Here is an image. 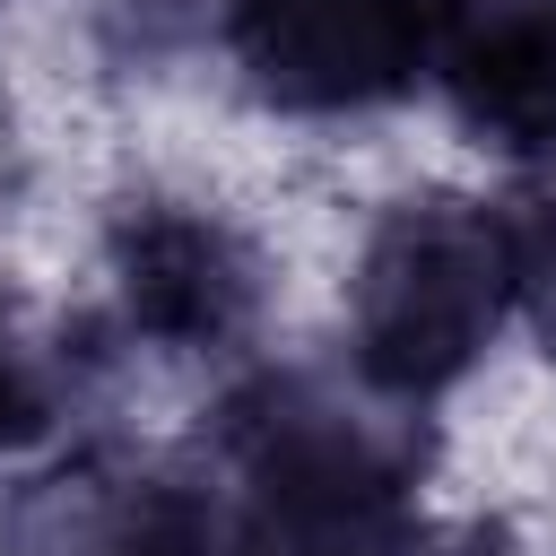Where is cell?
<instances>
[{"mask_svg": "<svg viewBox=\"0 0 556 556\" xmlns=\"http://www.w3.org/2000/svg\"><path fill=\"white\" fill-rule=\"evenodd\" d=\"M547 9H556V0H547Z\"/></svg>", "mask_w": 556, "mask_h": 556, "instance_id": "cell-8", "label": "cell"}, {"mask_svg": "<svg viewBox=\"0 0 556 556\" xmlns=\"http://www.w3.org/2000/svg\"><path fill=\"white\" fill-rule=\"evenodd\" d=\"M52 426V382L35 365V348L17 339L9 304H0V443H35Z\"/></svg>", "mask_w": 556, "mask_h": 556, "instance_id": "cell-7", "label": "cell"}, {"mask_svg": "<svg viewBox=\"0 0 556 556\" xmlns=\"http://www.w3.org/2000/svg\"><path fill=\"white\" fill-rule=\"evenodd\" d=\"M235 521L226 556H417L408 460L304 382L235 400Z\"/></svg>", "mask_w": 556, "mask_h": 556, "instance_id": "cell-1", "label": "cell"}, {"mask_svg": "<svg viewBox=\"0 0 556 556\" xmlns=\"http://www.w3.org/2000/svg\"><path fill=\"white\" fill-rule=\"evenodd\" d=\"M521 295V252L513 217L478 200H408L382 217L365 243L348 330H356V374L382 400H434L478 365L495 321Z\"/></svg>", "mask_w": 556, "mask_h": 556, "instance_id": "cell-2", "label": "cell"}, {"mask_svg": "<svg viewBox=\"0 0 556 556\" xmlns=\"http://www.w3.org/2000/svg\"><path fill=\"white\" fill-rule=\"evenodd\" d=\"M243 78L287 113H365L426 78L434 0H226Z\"/></svg>", "mask_w": 556, "mask_h": 556, "instance_id": "cell-3", "label": "cell"}, {"mask_svg": "<svg viewBox=\"0 0 556 556\" xmlns=\"http://www.w3.org/2000/svg\"><path fill=\"white\" fill-rule=\"evenodd\" d=\"M452 113L513 148L556 156V9L547 0H434V52Z\"/></svg>", "mask_w": 556, "mask_h": 556, "instance_id": "cell-5", "label": "cell"}, {"mask_svg": "<svg viewBox=\"0 0 556 556\" xmlns=\"http://www.w3.org/2000/svg\"><path fill=\"white\" fill-rule=\"evenodd\" d=\"M0 556H217V521L165 469L70 460L9 504Z\"/></svg>", "mask_w": 556, "mask_h": 556, "instance_id": "cell-4", "label": "cell"}, {"mask_svg": "<svg viewBox=\"0 0 556 556\" xmlns=\"http://www.w3.org/2000/svg\"><path fill=\"white\" fill-rule=\"evenodd\" d=\"M113 278H122V313L130 330L165 339V348H217L243 330L261 278L252 252L200 217V208H139L113 235Z\"/></svg>", "mask_w": 556, "mask_h": 556, "instance_id": "cell-6", "label": "cell"}]
</instances>
